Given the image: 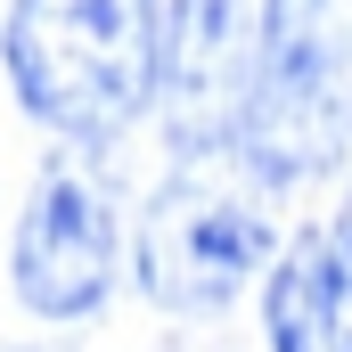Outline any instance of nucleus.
<instances>
[{
	"instance_id": "0eeeda50",
	"label": "nucleus",
	"mask_w": 352,
	"mask_h": 352,
	"mask_svg": "<svg viewBox=\"0 0 352 352\" xmlns=\"http://www.w3.org/2000/svg\"><path fill=\"white\" fill-rule=\"evenodd\" d=\"M320 254H328V352H352V188L320 230Z\"/></svg>"
},
{
	"instance_id": "20e7f679",
	"label": "nucleus",
	"mask_w": 352,
	"mask_h": 352,
	"mask_svg": "<svg viewBox=\"0 0 352 352\" xmlns=\"http://www.w3.org/2000/svg\"><path fill=\"white\" fill-rule=\"evenodd\" d=\"M115 287V197L107 180L58 156L16 221V303L33 320H82Z\"/></svg>"
},
{
	"instance_id": "7ed1b4c3",
	"label": "nucleus",
	"mask_w": 352,
	"mask_h": 352,
	"mask_svg": "<svg viewBox=\"0 0 352 352\" xmlns=\"http://www.w3.org/2000/svg\"><path fill=\"white\" fill-rule=\"evenodd\" d=\"M278 254L270 188L230 148L180 156V173L140 213V287L180 320H213L246 295V278Z\"/></svg>"
},
{
	"instance_id": "39448f33",
	"label": "nucleus",
	"mask_w": 352,
	"mask_h": 352,
	"mask_svg": "<svg viewBox=\"0 0 352 352\" xmlns=\"http://www.w3.org/2000/svg\"><path fill=\"white\" fill-rule=\"evenodd\" d=\"M254 74V0H164L156 16V107L180 156L230 148Z\"/></svg>"
},
{
	"instance_id": "f03ea898",
	"label": "nucleus",
	"mask_w": 352,
	"mask_h": 352,
	"mask_svg": "<svg viewBox=\"0 0 352 352\" xmlns=\"http://www.w3.org/2000/svg\"><path fill=\"white\" fill-rule=\"evenodd\" d=\"M156 16L164 0H16L0 50L25 115L74 148L123 140L156 107Z\"/></svg>"
},
{
	"instance_id": "423d86ee",
	"label": "nucleus",
	"mask_w": 352,
	"mask_h": 352,
	"mask_svg": "<svg viewBox=\"0 0 352 352\" xmlns=\"http://www.w3.org/2000/svg\"><path fill=\"white\" fill-rule=\"evenodd\" d=\"M263 336H270V352H328V254H320V230H303L270 263Z\"/></svg>"
},
{
	"instance_id": "f257e3e1",
	"label": "nucleus",
	"mask_w": 352,
	"mask_h": 352,
	"mask_svg": "<svg viewBox=\"0 0 352 352\" xmlns=\"http://www.w3.org/2000/svg\"><path fill=\"white\" fill-rule=\"evenodd\" d=\"M230 156L270 197L352 164V0H254V74Z\"/></svg>"
}]
</instances>
